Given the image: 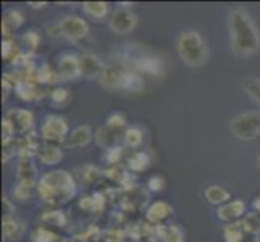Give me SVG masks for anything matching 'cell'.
<instances>
[{"label":"cell","instance_id":"obj_20","mask_svg":"<svg viewBox=\"0 0 260 242\" xmlns=\"http://www.w3.org/2000/svg\"><path fill=\"white\" fill-rule=\"evenodd\" d=\"M204 195H205V199L213 205L228 203V200L231 199L230 191H226L225 187H221V186H209L207 189H205Z\"/></svg>","mask_w":260,"mask_h":242},{"label":"cell","instance_id":"obj_18","mask_svg":"<svg viewBox=\"0 0 260 242\" xmlns=\"http://www.w3.org/2000/svg\"><path fill=\"white\" fill-rule=\"evenodd\" d=\"M95 142H97V146H101L104 149H110V147H116L118 146V142H120V131H113L110 128H101L97 132H95Z\"/></svg>","mask_w":260,"mask_h":242},{"label":"cell","instance_id":"obj_52","mask_svg":"<svg viewBox=\"0 0 260 242\" xmlns=\"http://www.w3.org/2000/svg\"><path fill=\"white\" fill-rule=\"evenodd\" d=\"M63 242H73V240H63Z\"/></svg>","mask_w":260,"mask_h":242},{"label":"cell","instance_id":"obj_48","mask_svg":"<svg viewBox=\"0 0 260 242\" xmlns=\"http://www.w3.org/2000/svg\"><path fill=\"white\" fill-rule=\"evenodd\" d=\"M241 242H260V236H247Z\"/></svg>","mask_w":260,"mask_h":242},{"label":"cell","instance_id":"obj_22","mask_svg":"<svg viewBox=\"0 0 260 242\" xmlns=\"http://www.w3.org/2000/svg\"><path fill=\"white\" fill-rule=\"evenodd\" d=\"M2 232H4V236L7 239L15 240V239H20L23 236L24 226H23V223L16 221L13 218H5L2 221Z\"/></svg>","mask_w":260,"mask_h":242},{"label":"cell","instance_id":"obj_31","mask_svg":"<svg viewBox=\"0 0 260 242\" xmlns=\"http://www.w3.org/2000/svg\"><path fill=\"white\" fill-rule=\"evenodd\" d=\"M32 187H34V183H28V181H20L18 184H15L13 187V197L18 200H21L24 202L26 199H29L31 197V191H32Z\"/></svg>","mask_w":260,"mask_h":242},{"label":"cell","instance_id":"obj_39","mask_svg":"<svg viewBox=\"0 0 260 242\" xmlns=\"http://www.w3.org/2000/svg\"><path fill=\"white\" fill-rule=\"evenodd\" d=\"M18 55H20V50H18V46L15 44L13 39H4L2 42V57L7 60H15Z\"/></svg>","mask_w":260,"mask_h":242},{"label":"cell","instance_id":"obj_49","mask_svg":"<svg viewBox=\"0 0 260 242\" xmlns=\"http://www.w3.org/2000/svg\"><path fill=\"white\" fill-rule=\"evenodd\" d=\"M29 7H32V8H44V7H47V4L46 2H29Z\"/></svg>","mask_w":260,"mask_h":242},{"label":"cell","instance_id":"obj_7","mask_svg":"<svg viewBox=\"0 0 260 242\" xmlns=\"http://www.w3.org/2000/svg\"><path fill=\"white\" fill-rule=\"evenodd\" d=\"M61 34L70 41H81L89 32V24L83 20L81 16L68 15L60 21Z\"/></svg>","mask_w":260,"mask_h":242},{"label":"cell","instance_id":"obj_17","mask_svg":"<svg viewBox=\"0 0 260 242\" xmlns=\"http://www.w3.org/2000/svg\"><path fill=\"white\" fill-rule=\"evenodd\" d=\"M16 171H18V178H20V181L36 183V179H38V169H36L32 157H20Z\"/></svg>","mask_w":260,"mask_h":242},{"label":"cell","instance_id":"obj_32","mask_svg":"<svg viewBox=\"0 0 260 242\" xmlns=\"http://www.w3.org/2000/svg\"><path fill=\"white\" fill-rule=\"evenodd\" d=\"M79 176H81V179L86 184H91V183L99 181V178L102 176V171L94 165H84L79 169Z\"/></svg>","mask_w":260,"mask_h":242},{"label":"cell","instance_id":"obj_37","mask_svg":"<svg viewBox=\"0 0 260 242\" xmlns=\"http://www.w3.org/2000/svg\"><path fill=\"white\" fill-rule=\"evenodd\" d=\"M57 239L55 232L47 228H38L32 232V242H55Z\"/></svg>","mask_w":260,"mask_h":242},{"label":"cell","instance_id":"obj_40","mask_svg":"<svg viewBox=\"0 0 260 242\" xmlns=\"http://www.w3.org/2000/svg\"><path fill=\"white\" fill-rule=\"evenodd\" d=\"M123 154V147L121 146H116V147H110V149H105V154H104V160L105 163L109 165H116L120 161V157Z\"/></svg>","mask_w":260,"mask_h":242},{"label":"cell","instance_id":"obj_19","mask_svg":"<svg viewBox=\"0 0 260 242\" xmlns=\"http://www.w3.org/2000/svg\"><path fill=\"white\" fill-rule=\"evenodd\" d=\"M144 87V81L139 76L138 71L126 70L123 71V79H121V89L129 92H139Z\"/></svg>","mask_w":260,"mask_h":242},{"label":"cell","instance_id":"obj_14","mask_svg":"<svg viewBox=\"0 0 260 242\" xmlns=\"http://www.w3.org/2000/svg\"><path fill=\"white\" fill-rule=\"evenodd\" d=\"M121 79H123V71L115 66H104L102 73L97 78L101 86L105 89H110V91L121 89Z\"/></svg>","mask_w":260,"mask_h":242},{"label":"cell","instance_id":"obj_4","mask_svg":"<svg viewBox=\"0 0 260 242\" xmlns=\"http://www.w3.org/2000/svg\"><path fill=\"white\" fill-rule=\"evenodd\" d=\"M231 132L238 139H255L260 136V112H244L231 120Z\"/></svg>","mask_w":260,"mask_h":242},{"label":"cell","instance_id":"obj_24","mask_svg":"<svg viewBox=\"0 0 260 242\" xmlns=\"http://www.w3.org/2000/svg\"><path fill=\"white\" fill-rule=\"evenodd\" d=\"M150 163V157L147 152H134L131 157H128L126 165L131 171H144Z\"/></svg>","mask_w":260,"mask_h":242},{"label":"cell","instance_id":"obj_45","mask_svg":"<svg viewBox=\"0 0 260 242\" xmlns=\"http://www.w3.org/2000/svg\"><path fill=\"white\" fill-rule=\"evenodd\" d=\"M79 207L86 212H95V205H94V199L92 195L91 197H83L81 200H79Z\"/></svg>","mask_w":260,"mask_h":242},{"label":"cell","instance_id":"obj_9","mask_svg":"<svg viewBox=\"0 0 260 242\" xmlns=\"http://www.w3.org/2000/svg\"><path fill=\"white\" fill-rule=\"evenodd\" d=\"M57 75L60 79H76L81 76V66H79V57L73 52H67L60 55L57 65Z\"/></svg>","mask_w":260,"mask_h":242},{"label":"cell","instance_id":"obj_35","mask_svg":"<svg viewBox=\"0 0 260 242\" xmlns=\"http://www.w3.org/2000/svg\"><path fill=\"white\" fill-rule=\"evenodd\" d=\"M105 126L113 129V131H121L123 128H126V116H124L123 113H120V112L112 113L109 118H107Z\"/></svg>","mask_w":260,"mask_h":242},{"label":"cell","instance_id":"obj_34","mask_svg":"<svg viewBox=\"0 0 260 242\" xmlns=\"http://www.w3.org/2000/svg\"><path fill=\"white\" fill-rule=\"evenodd\" d=\"M104 175L107 178L113 179V181H116V183H121V184H124V183H126V179H129V175L124 171L120 165H113L110 168H107L104 171Z\"/></svg>","mask_w":260,"mask_h":242},{"label":"cell","instance_id":"obj_51","mask_svg":"<svg viewBox=\"0 0 260 242\" xmlns=\"http://www.w3.org/2000/svg\"><path fill=\"white\" fill-rule=\"evenodd\" d=\"M257 165H258V169H260V155H258V158H257Z\"/></svg>","mask_w":260,"mask_h":242},{"label":"cell","instance_id":"obj_27","mask_svg":"<svg viewBox=\"0 0 260 242\" xmlns=\"http://www.w3.org/2000/svg\"><path fill=\"white\" fill-rule=\"evenodd\" d=\"M160 237H162V242H184V231L178 225L164 226Z\"/></svg>","mask_w":260,"mask_h":242},{"label":"cell","instance_id":"obj_46","mask_svg":"<svg viewBox=\"0 0 260 242\" xmlns=\"http://www.w3.org/2000/svg\"><path fill=\"white\" fill-rule=\"evenodd\" d=\"M46 31L49 32L50 38H60V36H63L61 34V28H60V23L57 26H47Z\"/></svg>","mask_w":260,"mask_h":242},{"label":"cell","instance_id":"obj_12","mask_svg":"<svg viewBox=\"0 0 260 242\" xmlns=\"http://www.w3.org/2000/svg\"><path fill=\"white\" fill-rule=\"evenodd\" d=\"M173 215V207L168 202L164 200H157L150 205L146 212V217L149 223H154V225H160L165 220H168Z\"/></svg>","mask_w":260,"mask_h":242},{"label":"cell","instance_id":"obj_10","mask_svg":"<svg viewBox=\"0 0 260 242\" xmlns=\"http://www.w3.org/2000/svg\"><path fill=\"white\" fill-rule=\"evenodd\" d=\"M133 68L136 71H142L152 76L164 75V63L162 60L150 55H134V60L131 61Z\"/></svg>","mask_w":260,"mask_h":242},{"label":"cell","instance_id":"obj_41","mask_svg":"<svg viewBox=\"0 0 260 242\" xmlns=\"http://www.w3.org/2000/svg\"><path fill=\"white\" fill-rule=\"evenodd\" d=\"M23 42H24V46H28L29 49H36V47L39 46V42H41V34H39V31L29 29L28 32H24L23 34Z\"/></svg>","mask_w":260,"mask_h":242},{"label":"cell","instance_id":"obj_42","mask_svg":"<svg viewBox=\"0 0 260 242\" xmlns=\"http://www.w3.org/2000/svg\"><path fill=\"white\" fill-rule=\"evenodd\" d=\"M147 187L152 192H162L165 189V179L162 176H152L147 181Z\"/></svg>","mask_w":260,"mask_h":242},{"label":"cell","instance_id":"obj_16","mask_svg":"<svg viewBox=\"0 0 260 242\" xmlns=\"http://www.w3.org/2000/svg\"><path fill=\"white\" fill-rule=\"evenodd\" d=\"M36 157L44 165H57L63 158V150L52 144H42L36 152Z\"/></svg>","mask_w":260,"mask_h":242},{"label":"cell","instance_id":"obj_38","mask_svg":"<svg viewBox=\"0 0 260 242\" xmlns=\"http://www.w3.org/2000/svg\"><path fill=\"white\" fill-rule=\"evenodd\" d=\"M50 100L53 105H65L70 102V91L65 87H57L50 92Z\"/></svg>","mask_w":260,"mask_h":242},{"label":"cell","instance_id":"obj_6","mask_svg":"<svg viewBox=\"0 0 260 242\" xmlns=\"http://www.w3.org/2000/svg\"><path fill=\"white\" fill-rule=\"evenodd\" d=\"M136 24L138 18L128 8H116L109 20V28L115 34H128L136 28Z\"/></svg>","mask_w":260,"mask_h":242},{"label":"cell","instance_id":"obj_1","mask_svg":"<svg viewBox=\"0 0 260 242\" xmlns=\"http://www.w3.org/2000/svg\"><path fill=\"white\" fill-rule=\"evenodd\" d=\"M231 49L238 57H250L260 49V34L255 23L246 10L233 7L228 16Z\"/></svg>","mask_w":260,"mask_h":242},{"label":"cell","instance_id":"obj_2","mask_svg":"<svg viewBox=\"0 0 260 242\" xmlns=\"http://www.w3.org/2000/svg\"><path fill=\"white\" fill-rule=\"evenodd\" d=\"M39 197L46 203H65L76 194V181L63 169H55L44 175L38 181Z\"/></svg>","mask_w":260,"mask_h":242},{"label":"cell","instance_id":"obj_30","mask_svg":"<svg viewBox=\"0 0 260 242\" xmlns=\"http://www.w3.org/2000/svg\"><path fill=\"white\" fill-rule=\"evenodd\" d=\"M36 76H38V83H46V84H50V83H53V81L60 79L57 71L47 63L42 65L38 71H36Z\"/></svg>","mask_w":260,"mask_h":242},{"label":"cell","instance_id":"obj_11","mask_svg":"<svg viewBox=\"0 0 260 242\" xmlns=\"http://www.w3.org/2000/svg\"><path fill=\"white\" fill-rule=\"evenodd\" d=\"M246 202L244 200H233L228 203H223L217 210V217L221 221L226 223H236L243 215L246 213Z\"/></svg>","mask_w":260,"mask_h":242},{"label":"cell","instance_id":"obj_5","mask_svg":"<svg viewBox=\"0 0 260 242\" xmlns=\"http://www.w3.org/2000/svg\"><path fill=\"white\" fill-rule=\"evenodd\" d=\"M41 136L47 142H63L68 137V123L58 115H47L41 126Z\"/></svg>","mask_w":260,"mask_h":242},{"label":"cell","instance_id":"obj_3","mask_svg":"<svg viewBox=\"0 0 260 242\" xmlns=\"http://www.w3.org/2000/svg\"><path fill=\"white\" fill-rule=\"evenodd\" d=\"M178 53L187 66L199 68L207 61L209 49L197 31H184L178 38Z\"/></svg>","mask_w":260,"mask_h":242},{"label":"cell","instance_id":"obj_25","mask_svg":"<svg viewBox=\"0 0 260 242\" xmlns=\"http://www.w3.org/2000/svg\"><path fill=\"white\" fill-rule=\"evenodd\" d=\"M244 234L246 232L239 221L228 223V225L223 228V237H225V242H241L244 239Z\"/></svg>","mask_w":260,"mask_h":242},{"label":"cell","instance_id":"obj_36","mask_svg":"<svg viewBox=\"0 0 260 242\" xmlns=\"http://www.w3.org/2000/svg\"><path fill=\"white\" fill-rule=\"evenodd\" d=\"M244 91L254 98L255 102L260 103V79L255 78H247L244 81Z\"/></svg>","mask_w":260,"mask_h":242},{"label":"cell","instance_id":"obj_21","mask_svg":"<svg viewBox=\"0 0 260 242\" xmlns=\"http://www.w3.org/2000/svg\"><path fill=\"white\" fill-rule=\"evenodd\" d=\"M15 91L16 94L20 95L21 100L24 102H32V100H38V98H41V91L38 89V84H32V83H24V81H21V83H18L15 86Z\"/></svg>","mask_w":260,"mask_h":242},{"label":"cell","instance_id":"obj_44","mask_svg":"<svg viewBox=\"0 0 260 242\" xmlns=\"http://www.w3.org/2000/svg\"><path fill=\"white\" fill-rule=\"evenodd\" d=\"M92 199H94V205H95V212H102L105 207V195L102 192H94L92 194Z\"/></svg>","mask_w":260,"mask_h":242},{"label":"cell","instance_id":"obj_23","mask_svg":"<svg viewBox=\"0 0 260 242\" xmlns=\"http://www.w3.org/2000/svg\"><path fill=\"white\" fill-rule=\"evenodd\" d=\"M81 7L86 15H89L97 21L104 20V18L109 15V5L105 2H84Z\"/></svg>","mask_w":260,"mask_h":242},{"label":"cell","instance_id":"obj_13","mask_svg":"<svg viewBox=\"0 0 260 242\" xmlns=\"http://www.w3.org/2000/svg\"><path fill=\"white\" fill-rule=\"evenodd\" d=\"M92 141V131L89 126H78L68 134L67 141L63 142L65 149H78V147H84L89 142Z\"/></svg>","mask_w":260,"mask_h":242},{"label":"cell","instance_id":"obj_26","mask_svg":"<svg viewBox=\"0 0 260 242\" xmlns=\"http://www.w3.org/2000/svg\"><path fill=\"white\" fill-rule=\"evenodd\" d=\"M243 229L249 236H260V217L258 213H246L243 221Z\"/></svg>","mask_w":260,"mask_h":242},{"label":"cell","instance_id":"obj_8","mask_svg":"<svg viewBox=\"0 0 260 242\" xmlns=\"http://www.w3.org/2000/svg\"><path fill=\"white\" fill-rule=\"evenodd\" d=\"M5 120L12 124L15 134H26L34 124V115L26 109H12L7 112Z\"/></svg>","mask_w":260,"mask_h":242},{"label":"cell","instance_id":"obj_47","mask_svg":"<svg viewBox=\"0 0 260 242\" xmlns=\"http://www.w3.org/2000/svg\"><path fill=\"white\" fill-rule=\"evenodd\" d=\"M2 209H4V215H5L7 218L10 217V215L13 213V205L10 203V200L5 199V197L2 199Z\"/></svg>","mask_w":260,"mask_h":242},{"label":"cell","instance_id":"obj_43","mask_svg":"<svg viewBox=\"0 0 260 242\" xmlns=\"http://www.w3.org/2000/svg\"><path fill=\"white\" fill-rule=\"evenodd\" d=\"M124 239V231L120 229H110L107 232V239L105 242H123Z\"/></svg>","mask_w":260,"mask_h":242},{"label":"cell","instance_id":"obj_28","mask_svg":"<svg viewBox=\"0 0 260 242\" xmlns=\"http://www.w3.org/2000/svg\"><path fill=\"white\" fill-rule=\"evenodd\" d=\"M41 221L47 223V225H55V226H65L67 225V217L61 210H50L44 212L41 215Z\"/></svg>","mask_w":260,"mask_h":242},{"label":"cell","instance_id":"obj_15","mask_svg":"<svg viewBox=\"0 0 260 242\" xmlns=\"http://www.w3.org/2000/svg\"><path fill=\"white\" fill-rule=\"evenodd\" d=\"M79 66H81V76L84 78H99L104 70L101 60L92 53H84L79 57Z\"/></svg>","mask_w":260,"mask_h":242},{"label":"cell","instance_id":"obj_29","mask_svg":"<svg viewBox=\"0 0 260 242\" xmlns=\"http://www.w3.org/2000/svg\"><path fill=\"white\" fill-rule=\"evenodd\" d=\"M123 141H124V146L128 147H139L144 141V132H142L139 128H128L126 132L123 134Z\"/></svg>","mask_w":260,"mask_h":242},{"label":"cell","instance_id":"obj_33","mask_svg":"<svg viewBox=\"0 0 260 242\" xmlns=\"http://www.w3.org/2000/svg\"><path fill=\"white\" fill-rule=\"evenodd\" d=\"M4 23L8 24V28L13 31V29H18L24 23V16L18 10H8L4 16Z\"/></svg>","mask_w":260,"mask_h":242},{"label":"cell","instance_id":"obj_50","mask_svg":"<svg viewBox=\"0 0 260 242\" xmlns=\"http://www.w3.org/2000/svg\"><path fill=\"white\" fill-rule=\"evenodd\" d=\"M254 209L260 213V197H257V199L254 200Z\"/></svg>","mask_w":260,"mask_h":242}]
</instances>
